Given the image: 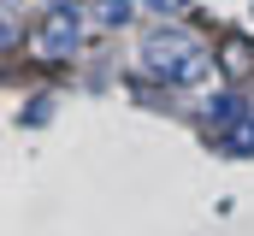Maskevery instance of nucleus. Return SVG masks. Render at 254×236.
Segmentation results:
<instances>
[{
  "mask_svg": "<svg viewBox=\"0 0 254 236\" xmlns=\"http://www.w3.org/2000/svg\"><path fill=\"white\" fill-rule=\"evenodd\" d=\"M142 65L154 71V77H166L172 89H195V83H207V71H213V59L207 48L184 36V30H154L148 42H142Z\"/></svg>",
  "mask_w": 254,
  "mask_h": 236,
  "instance_id": "nucleus-1",
  "label": "nucleus"
},
{
  "mask_svg": "<svg viewBox=\"0 0 254 236\" xmlns=\"http://www.w3.org/2000/svg\"><path fill=\"white\" fill-rule=\"evenodd\" d=\"M77 42H83V18H77V0H54L48 24H42V36H36L42 59H71V54H77Z\"/></svg>",
  "mask_w": 254,
  "mask_h": 236,
  "instance_id": "nucleus-2",
  "label": "nucleus"
},
{
  "mask_svg": "<svg viewBox=\"0 0 254 236\" xmlns=\"http://www.w3.org/2000/svg\"><path fill=\"white\" fill-rule=\"evenodd\" d=\"M219 142H225L231 154H254V113H249V107H243L237 118L219 124Z\"/></svg>",
  "mask_w": 254,
  "mask_h": 236,
  "instance_id": "nucleus-3",
  "label": "nucleus"
},
{
  "mask_svg": "<svg viewBox=\"0 0 254 236\" xmlns=\"http://www.w3.org/2000/svg\"><path fill=\"white\" fill-rule=\"evenodd\" d=\"M130 12H136L130 0H95V18H101L107 30H125V24H130Z\"/></svg>",
  "mask_w": 254,
  "mask_h": 236,
  "instance_id": "nucleus-4",
  "label": "nucleus"
},
{
  "mask_svg": "<svg viewBox=\"0 0 254 236\" xmlns=\"http://www.w3.org/2000/svg\"><path fill=\"white\" fill-rule=\"evenodd\" d=\"M142 6H148V12H160V18H178L190 0H142Z\"/></svg>",
  "mask_w": 254,
  "mask_h": 236,
  "instance_id": "nucleus-5",
  "label": "nucleus"
},
{
  "mask_svg": "<svg viewBox=\"0 0 254 236\" xmlns=\"http://www.w3.org/2000/svg\"><path fill=\"white\" fill-rule=\"evenodd\" d=\"M48 113H54V101H48V95H42V101H36V107H30V113H24V124H48Z\"/></svg>",
  "mask_w": 254,
  "mask_h": 236,
  "instance_id": "nucleus-6",
  "label": "nucleus"
}]
</instances>
